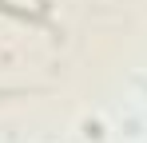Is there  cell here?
I'll return each instance as SVG.
<instances>
[{
  "label": "cell",
  "instance_id": "cell-1",
  "mask_svg": "<svg viewBox=\"0 0 147 143\" xmlns=\"http://www.w3.org/2000/svg\"><path fill=\"white\" fill-rule=\"evenodd\" d=\"M0 12H4V16H16V20H40V16H32L28 8H16V4H8V0H0Z\"/></svg>",
  "mask_w": 147,
  "mask_h": 143
}]
</instances>
